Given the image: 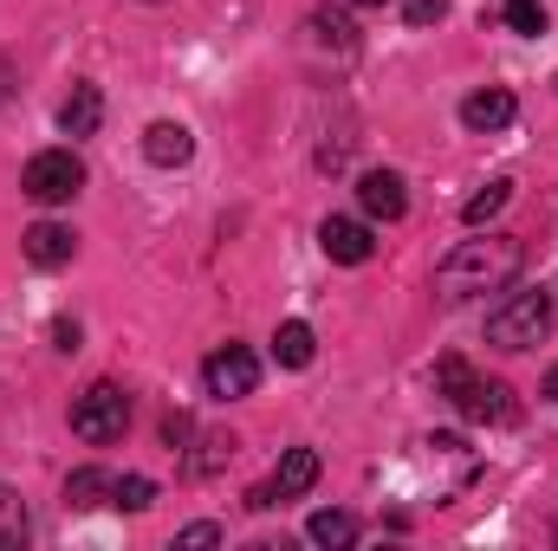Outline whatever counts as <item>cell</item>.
<instances>
[{
	"instance_id": "obj_1",
	"label": "cell",
	"mask_w": 558,
	"mask_h": 551,
	"mask_svg": "<svg viewBox=\"0 0 558 551\" xmlns=\"http://www.w3.org/2000/svg\"><path fill=\"white\" fill-rule=\"evenodd\" d=\"M520 267H526V241H513V234L461 241V247L435 267V292H441V305H461V298H474V292H500V285H513Z\"/></svg>"
},
{
	"instance_id": "obj_2",
	"label": "cell",
	"mask_w": 558,
	"mask_h": 551,
	"mask_svg": "<svg viewBox=\"0 0 558 551\" xmlns=\"http://www.w3.org/2000/svg\"><path fill=\"white\" fill-rule=\"evenodd\" d=\"M435 390H441L454 409L468 415V421H494V428L520 421L513 390H507V383H487V377H474V364H468V357H441V364H435Z\"/></svg>"
},
{
	"instance_id": "obj_3",
	"label": "cell",
	"mask_w": 558,
	"mask_h": 551,
	"mask_svg": "<svg viewBox=\"0 0 558 551\" xmlns=\"http://www.w3.org/2000/svg\"><path fill=\"white\" fill-rule=\"evenodd\" d=\"M546 331H553V292L546 285H526L500 311H487V344H500V351H533V344H546Z\"/></svg>"
},
{
	"instance_id": "obj_4",
	"label": "cell",
	"mask_w": 558,
	"mask_h": 551,
	"mask_svg": "<svg viewBox=\"0 0 558 551\" xmlns=\"http://www.w3.org/2000/svg\"><path fill=\"white\" fill-rule=\"evenodd\" d=\"M124 428H131V396H124V383H111V377H98V383L72 403V434L92 441V448L124 441Z\"/></svg>"
},
{
	"instance_id": "obj_5",
	"label": "cell",
	"mask_w": 558,
	"mask_h": 551,
	"mask_svg": "<svg viewBox=\"0 0 558 551\" xmlns=\"http://www.w3.org/2000/svg\"><path fill=\"white\" fill-rule=\"evenodd\" d=\"M20 188H26L39 208H59V201H72V195L85 188V162H78L72 149H39V156L20 169Z\"/></svg>"
},
{
	"instance_id": "obj_6",
	"label": "cell",
	"mask_w": 558,
	"mask_h": 551,
	"mask_svg": "<svg viewBox=\"0 0 558 551\" xmlns=\"http://www.w3.org/2000/svg\"><path fill=\"white\" fill-rule=\"evenodd\" d=\"M202 383H208V396H215V403L254 396V383H260V357H254L247 344H221V351L202 364Z\"/></svg>"
},
{
	"instance_id": "obj_7",
	"label": "cell",
	"mask_w": 558,
	"mask_h": 551,
	"mask_svg": "<svg viewBox=\"0 0 558 551\" xmlns=\"http://www.w3.org/2000/svg\"><path fill=\"white\" fill-rule=\"evenodd\" d=\"M318 247H325V260H338V267H364V260L377 254L371 228H364V221H351V215H325Z\"/></svg>"
},
{
	"instance_id": "obj_8",
	"label": "cell",
	"mask_w": 558,
	"mask_h": 551,
	"mask_svg": "<svg viewBox=\"0 0 558 551\" xmlns=\"http://www.w3.org/2000/svg\"><path fill=\"white\" fill-rule=\"evenodd\" d=\"M513 118H520V105H513L507 85H487V91H468V98H461V124L481 131V137H487V131H507Z\"/></svg>"
},
{
	"instance_id": "obj_9",
	"label": "cell",
	"mask_w": 558,
	"mask_h": 551,
	"mask_svg": "<svg viewBox=\"0 0 558 551\" xmlns=\"http://www.w3.org/2000/svg\"><path fill=\"white\" fill-rule=\"evenodd\" d=\"M357 201H364V215H371V221H403L410 188H403V175H397V169H371V175L357 182Z\"/></svg>"
},
{
	"instance_id": "obj_10",
	"label": "cell",
	"mask_w": 558,
	"mask_h": 551,
	"mask_svg": "<svg viewBox=\"0 0 558 551\" xmlns=\"http://www.w3.org/2000/svg\"><path fill=\"white\" fill-rule=\"evenodd\" d=\"M20 254H26L33 267H65V260L78 254V234L59 228V221H33V228L20 234Z\"/></svg>"
},
{
	"instance_id": "obj_11",
	"label": "cell",
	"mask_w": 558,
	"mask_h": 551,
	"mask_svg": "<svg viewBox=\"0 0 558 551\" xmlns=\"http://www.w3.org/2000/svg\"><path fill=\"white\" fill-rule=\"evenodd\" d=\"M312 480H318V448H286V461L274 467V480H267V493L279 500H299V493H312Z\"/></svg>"
},
{
	"instance_id": "obj_12",
	"label": "cell",
	"mask_w": 558,
	"mask_h": 551,
	"mask_svg": "<svg viewBox=\"0 0 558 551\" xmlns=\"http://www.w3.org/2000/svg\"><path fill=\"white\" fill-rule=\"evenodd\" d=\"M98 124H105V91L98 85H72V98L59 105V131L65 137H98Z\"/></svg>"
},
{
	"instance_id": "obj_13",
	"label": "cell",
	"mask_w": 558,
	"mask_h": 551,
	"mask_svg": "<svg viewBox=\"0 0 558 551\" xmlns=\"http://www.w3.org/2000/svg\"><path fill=\"white\" fill-rule=\"evenodd\" d=\"M143 156H149L156 169H182V162L195 156V137H189L182 124H169V118H162V124H149V131H143Z\"/></svg>"
},
{
	"instance_id": "obj_14",
	"label": "cell",
	"mask_w": 558,
	"mask_h": 551,
	"mask_svg": "<svg viewBox=\"0 0 558 551\" xmlns=\"http://www.w3.org/2000/svg\"><path fill=\"white\" fill-rule=\"evenodd\" d=\"M487 13L507 33H520V39H539L546 33V0H487Z\"/></svg>"
},
{
	"instance_id": "obj_15",
	"label": "cell",
	"mask_w": 558,
	"mask_h": 551,
	"mask_svg": "<svg viewBox=\"0 0 558 551\" xmlns=\"http://www.w3.org/2000/svg\"><path fill=\"white\" fill-rule=\"evenodd\" d=\"M312 351H318V338H312V325L305 318H286L274 331V357L286 364V370H305L312 364Z\"/></svg>"
},
{
	"instance_id": "obj_16",
	"label": "cell",
	"mask_w": 558,
	"mask_h": 551,
	"mask_svg": "<svg viewBox=\"0 0 558 551\" xmlns=\"http://www.w3.org/2000/svg\"><path fill=\"white\" fill-rule=\"evenodd\" d=\"M111 480H118V474H105V467H78V474L65 480V506H78V513H85V506L111 500Z\"/></svg>"
},
{
	"instance_id": "obj_17",
	"label": "cell",
	"mask_w": 558,
	"mask_h": 551,
	"mask_svg": "<svg viewBox=\"0 0 558 551\" xmlns=\"http://www.w3.org/2000/svg\"><path fill=\"white\" fill-rule=\"evenodd\" d=\"M312 546H325V551H344V546H357V519L351 513H312Z\"/></svg>"
},
{
	"instance_id": "obj_18",
	"label": "cell",
	"mask_w": 558,
	"mask_h": 551,
	"mask_svg": "<svg viewBox=\"0 0 558 551\" xmlns=\"http://www.w3.org/2000/svg\"><path fill=\"white\" fill-rule=\"evenodd\" d=\"M507 201H513V182H507V175H494V182H487V188H481V195L461 208V221H468V228H487V221H494Z\"/></svg>"
},
{
	"instance_id": "obj_19",
	"label": "cell",
	"mask_w": 558,
	"mask_h": 551,
	"mask_svg": "<svg viewBox=\"0 0 558 551\" xmlns=\"http://www.w3.org/2000/svg\"><path fill=\"white\" fill-rule=\"evenodd\" d=\"M26 532H33V526H26L20 493H13V487H0V551H20V546H26Z\"/></svg>"
},
{
	"instance_id": "obj_20",
	"label": "cell",
	"mask_w": 558,
	"mask_h": 551,
	"mask_svg": "<svg viewBox=\"0 0 558 551\" xmlns=\"http://www.w3.org/2000/svg\"><path fill=\"white\" fill-rule=\"evenodd\" d=\"M312 33H318V46H338V52H351V46H357V26H351L344 13H331V7H318V13H312Z\"/></svg>"
},
{
	"instance_id": "obj_21",
	"label": "cell",
	"mask_w": 558,
	"mask_h": 551,
	"mask_svg": "<svg viewBox=\"0 0 558 551\" xmlns=\"http://www.w3.org/2000/svg\"><path fill=\"white\" fill-rule=\"evenodd\" d=\"M228 454H234V434H202V441H195V454H189V474H215Z\"/></svg>"
},
{
	"instance_id": "obj_22",
	"label": "cell",
	"mask_w": 558,
	"mask_h": 551,
	"mask_svg": "<svg viewBox=\"0 0 558 551\" xmlns=\"http://www.w3.org/2000/svg\"><path fill=\"white\" fill-rule=\"evenodd\" d=\"M156 500V480H143V474H124V480H111V506H124V513H143Z\"/></svg>"
},
{
	"instance_id": "obj_23",
	"label": "cell",
	"mask_w": 558,
	"mask_h": 551,
	"mask_svg": "<svg viewBox=\"0 0 558 551\" xmlns=\"http://www.w3.org/2000/svg\"><path fill=\"white\" fill-rule=\"evenodd\" d=\"M162 441H169V448H189V441H195V421H189V415H162Z\"/></svg>"
},
{
	"instance_id": "obj_24",
	"label": "cell",
	"mask_w": 558,
	"mask_h": 551,
	"mask_svg": "<svg viewBox=\"0 0 558 551\" xmlns=\"http://www.w3.org/2000/svg\"><path fill=\"white\" fill-rule=\"evenodd\" d=\"M175 546H221V526H208V519H202V526H182Z\"/></svg>"
},
{
	"instance_id": "obj_25",
	"label": "cell",
	"mask_w": 558,
	"mask_h": 551,
	"mask_svg": "<svg viewBox=\"0 0 558 551\" xmlns=\"http://www.w3.org/2000/svg\"><path fill=\"white\" fill-rule=\"evenodd\" d=\"M403 13H410V26H428V20H441V13H448V0H410Z\"/></svg>"
},
{
	"instance_id": "obj_26",
	"label": "cell",
	"mask_w": 558,
	"mask_h": 551,
	"mask_svg": "<svg viewBox=\"0 0 558 551\" xmlns=\"http://www.w3.org/2000/svg\"><path fill=\"white\" fill-rule=\"evenodd\" d=\"M52 344H59V351H78V325H72V318H59V325H52Z\"/></svg>"
},
{
	"instance_id": "obj_27",
	"label": "cell",
	"mask_w": 558,
	"mask_h": 551,
	"mask_svg": "<svg viewBox=\"0 0 558 551\" xmlns=\"http://www.w3.org/2000/svg\"><path fill=\"white\" fill-rule=\"evenodd\" d=\"M539 396H546V403H558V364L546 370V383H539Z\"/></svg>"
},
{
	"instance_id": "obj_28",
	"label": "cell",
	"mask_w": 558,
	"mask_h": 551,
	"mask_svg": "<svg viewBox=\"0 0 558 551\" xmlns=\"http://www.w3.org/2000/svg\"><path fill=\"white\" fill-rule=\"evenodd\" d=\"M351 7H390V0H351Z\"/></svg>"
}]
</instances>
